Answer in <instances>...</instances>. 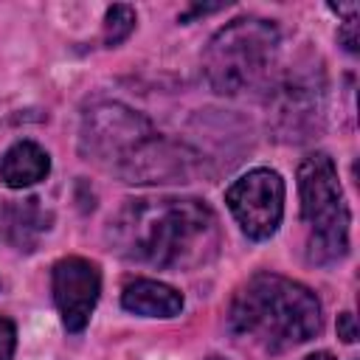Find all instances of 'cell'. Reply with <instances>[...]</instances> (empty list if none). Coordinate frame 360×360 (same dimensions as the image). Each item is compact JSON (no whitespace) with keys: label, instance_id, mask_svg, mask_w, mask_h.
I'll return each mask as SVG.
<instances>
[{"label":"cell","instance_id":"obj_11","mask_svg":"<svg viewBox=\"0 0 360 360\" xmlns=\"http://www.w3.org/2000/svg\"><path fill=\"white\" fill-rule=\"evenodd\" d=\"M14 354V326L11 321L0 318V360H11Z\"/></svg>","mask_w":360,"mask_h":360},{"label":"cell","instance_id":"obj_10","mask_svg":"<svg viewBox=\"0 0 360 360\" xmlns=\"http://www.w3.org/2000/svg\"><path fill=\"white\" fill-rule=\"evenodd\" d=\"M132 28H135V11L129 6H112L107 11V22H104V42L118 45L129 37Z\"/></svg>","mask_w":360,"mask_h":360},{"label":"cell","instance_id":"obj_13","mask_svg":"<svg viewBox=\"0 0 360 360\" xmlns=\"http://www.w3.org/2000/svg\"><path fill=\"white\" fill-rule=\"evenodd\" d=\"M354 28H357V22H354V17H352V20H346V25H343V31H340V39L346 42V51H357Z\"/></svg>","mask_w":360,"mask_h":360},{"label":"cell","instance_id":"obj_12","mask_svg":"<svg viewBox=\"0 0 360 360\" xmlns=\"http://www.w3.org/2000/svg\"><path fill=\"white\" fill-rule=\"evenodd\" d=\"M338 335H340L346 343H352V340L357 338V326H354V315H352V312L338 315Z\"/></svg>","mask_w":360,"mask_h":360},{"label":"cell","instance_id":"obj_5","mask_svg":"<svg viewBox=\"0 0 360 360\" xmlns=\"http://www.w3.org/2000/svg\"><path fill=\"white\" fill-rule=\"evenodd\" d=\"M225 202L250 239H267L284 214V183L270 169H253L225 191Z\"/></svg>","mask_w":360,"mask_h":360},{"label":"cell","instance_id":"obj_6","mask_svg":"<svg viewBox=\"0 0 360 360\" xmlns=\"http://www.w3.org/2000/svg\"><path fill=\"white\" fill-rule=\"evenodd\" d=\"M152 129L149 124L129 112L127 107H118V104H107V107H98L87 115L84 121V143L90 152L96 155H104V158H118L121 163L138 152L146 141H149Z\"/></svg>","mask_w":360,"mask_h":360},{"label":"cell","instance_id":"obj_3","mask_svg":"<svg viewBox=\"0 0 360 360\" xmlns=\"http://www.w3.org/2000/svg\"><path fill=\"white\" fill-rule=\"evenodd\" d=\"M278 34L264 20H233L208 45L205 70L219 93L256 87L276 59Z\"/></svg>","mask_w":360,"mask_h":360},{"label":"cell","instance_id":"obj_15","mask_svg":"<svg viewBox=\"0 0 360 360\" xmlns=\"http://www.w3.org/2000/svg\"><path fill=\"white\" fill-rule=\"evenodd\" d=\"M211 360H219V357H211Z\"/></svg>","mask_w":360,"mask_h":360},{"label":"cell","instance_id":"obj_1","mask_svg":"<svg viewBox=\"0 0 360 360\" xmlns=\"http://www.w3.org/2000/svg\"><path fill=\"white\" fill-rule=\"evenodd\" d=\"M110 239L127 259L155 267H194L217 253V219L200 200H129L110 219Z\"/></svg>","mask_w":360,"mask_h":360},{"label":"cell","instance_id":"obj_2","mask_svg":"<svg viewBox=\"0 0 360 360\" xmlns=\"http://www.w3.org/2000/svg\"><path fill=\"white\" fill-rule=\"evenodd\" d=\"M228 326L264 352H284L318 335L321 304L307 287L276 273H259L239 290Z\"/></svg>","mask_w":360,"mask_h":360},{"label":"cell","instance_id":"obj_14","mask_svg":"<svg viewBox=\"0 0 360 360\" xmlns=\"http://www.w3.org/2000/svg\"><path fill=\"white\" fill-rule=\"evenodd\" d=\"M304 360H332V354H329V352H318V354H309V357H304Z\"/></svg>","mask_w":360,"mask_h":360},{"label":"cell","instance_id":"obj_4","mask_svg":"<svg viewBox=\"0 0 360 360\" xmlns=\"http://www.w3.org/2000/svg\"><path fill=\"white\" fill-rule=\"evenodd\" d=\"M301 214L312 228L309 259L318 264L335 262L349 250V211L329 155L315 152L298 169Z\"/></svg>","mask_w":360,"mask_h":360},{"label":"cell","instance_id":"obj_7","mask_svg":"<svg viewBox=\"0 0 360 360\" xmlns=\"http://www.w3.org/2000/svg\"><path fill=\"white\" fill-rule=\"evenodd\" d=\"M98 290L101 278L93 262L70 256L53 264V298L70 332H82L87 326L90 312L98 301Z\"/></svg>","mask_w":360,"mask_h":360},{"label":"cell","instance_id":"obj_8","mask_svg":"<svg viewBox=\"0 0 360 360\" xmlns=\"http://www.w3.org/2000/svg\"><path fill=\"white\" fill-rule=\"evenodd\" d=\"M121 304L135 312V315H149V318H172L183 309V295L177 290H172L169 284H160V281H149V278H141V281H132L124 295H121Z\"/></svg>","mask_w":360,"mask_h":360},{"label":"cell","instance_id":"obj_9","mask_svg":"<svg viewBox=\"0 0 360 360\" xmlns=\"http://www.w3.org/2000/svg\"><path fill=\"white\" fill-rule=\"evenodd\" d=\"M48 169H51L48 155H45L37 143L20 141V143H14V146L6 152V158H3V163H0V177H3L6 186L22 188V186H31V183L42 180V177L48 174Z\"/></svg>","mask_w":360,"mask_h":360}]
</instances>
